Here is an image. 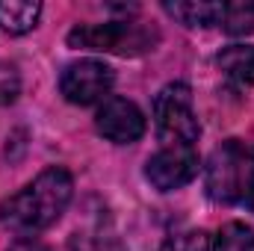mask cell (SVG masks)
Here are the masks:
<instances>
[{
    "label": "cell",
    "instance_id": "7c38bea8",
    "mask_svg": "<svg viewBox=\"0 0 254 251\" xmlns=\"http://www.w3.org/2000/svg\"><path fill=\"white\" fill-rule=\"evenodd\" d=\"M219 27L231 36L254 33V3H225V15Z\"/></svg>",
    "mask_w": 254,
    "mask_h": 251
},
{
    "label": "cell",
    "instance_id": "3957f363",
    "mask_svg": "<svg viewBox=\"0 0 254 251\" xmlns=\"http://www.w3.org/2000/svg\"><path fill=\"white\" fill-rule=\"evenodd\" d=\"M160 33L145 21H107V24H80L68 33V45L80 51L98 54H119V57H139L154 51Z\"/></svg>",
    "mask_w": 254,
    "mask_h": 251
},
{
    "label": "cell",
    "instance_id": "5bb4252c",
    "mask_svg": "<svg viewBox=\"0 0 254 251\" xmlns=\"http://www.w3.org/2000/svg\"><path fill=\"white\" fill-rule=\"evenodd\" d=\"M74 251H125V246L110 234H83L71 243Z\"/></svg>",
    "mask_w": 254,
    "mask_h": 251
},
{
    "label": "cell",
    "instance_id": "5b68a950",
    "mask_svg": "<svg viewBox=\"0 0 254 251\" xmlns=\"http://www.w3.org/2000/svg\"><path fill=\"white\" fill-rule=\"evenodd\" d=\"M113 83H116L113 68L98 60H80V63L65 65L63 77H60V89H63L65 101L77 104V107L107 101L113 92Z\"/></svg>",
    "mask_w": 254,
    "mask_h": 251
},
{
    "label": "cell",
    "instance_id": "6da1fadb",
    "mask_svg": "<svg viewBox=\"0 0 254 251\" xmlns=\"http://www.w3.org/2000/svg\"><path fill=\"white\" fill-rule=\"evenodd\" d=\"M74 195V181L65 169H45L36 181L0 201V225L18 237L39 234L51 228L65 213Z\"/></svg>",
    "mask_w": 254,
    "mask_h": 251
},
{
    "label": "cell",
    "instance_id": "277c9868",
    "mask_svg": "<svg viewBox=\"0 0 254 251\" xmlns=\"http://www.w3.org/2000/svg\"><path fill=\"white\" fill-rule=\"evenodd\" d=\"M154 125L163 145H195L201 136L192 110V89L187 83H169L154 98Z\"/></svg>",
    "mask_w": 254,
    "mask_h": 251
},
{
    "label": "cell",
    "instance_id": "2e32d148",
    "mask_svg": "<svg viewBox=\"0 0 254 251\" xmlns=\"http://www.w3.org/2000/svg\"><path fill=\"white\" fill-rule=\"evenodd\" d=\"M9 251H51L45 243H39V240H33V237H21V240H15Z\"/></svg>",
    "mask_w": 254,
    "mask_h": 251
},
{
    "label": "cell",
    "instance_id": "9c48e42d",
    "mask_svg": "<svg viewBox=\"0 0 254 251\" xmlns=\"http://www.w3.org/2000/svg\"><path fill=\"white\" fill-rule=\"evenodd\" d=\"M166 15L178 18L184 27H216L222 24L225 15V3H204V0H192V3H163Z\"/></svg>",
    "mask_w": 254,
    "mask_h": 251
},
{
    "label": "cell",
    "instance_id": "52a82bcc",
    "mask_svg": "<svg viewBox=\"0 0 254 251\" xmlns=\"http://www.w3.org/2000/svg\"><path fill=\"white\" fill-rule=\"evenodd\" d=\"M95 127H98V133L104 139H110L116 145H130V142L142 139V133H145V116L127 98H107L98 107Z\"/></svg>",
    "mask_w": 254,
    "mask_h": 251
},
{
    "label": "cell",
    "instance_id": "8992f818",
    "mask_svg": "<svg viewBox=\"0 0 254 251\" xmlns=\"http://www.w3.org/2000/svg\"><path fill=\"white\" fill-rule=\"evenodd\" d=\"M201 169L195 145H163L145 166L148 184L160 192H172L195 181Z\"/></svg>",
    "mask_w": 254,
    "mask_h": 251
},
{
    "label": "cell",
    "instance_id": "30bf717a",
    "mask_svg": "<svg viewBox=\"0 0 254 251\" xmlns=\"http://www.w3.org/2000/svg\"><path fill=\"white\" fill-rule=\"evenodd\" d=\"M216 63L228 77H234L246 86H254V45H231L219 54Z\"/></svg>",
    "mask_w": 254,
    "mask_h": 251
},
{
    "label": "cell",
    "instance_id": "9a60e30c",
    "mask_svg": "<svg viewBox=\"0 0 254 251\" xmlns=\"http://www.w3.org/2000/svg\"><path fill=\"white\" fill-rule=\"evenodd\" d=\"M18 95H21V77H18V68L9 65V63H0V107L12 104Z\"/></svg>",
    "mask_w": 254,
    "mask_h": 251
},
{
    "label": "cell",
    "instance_id": "8fae6325",
    "mask_svg": "<svg viewBox=\"0 0 254 251\" xmlns=\"http://www.w3.org/2000/svg\"><path fill=\"white\" fill-rule=\"evenodd\" d=\"M210 251H254V228L243 222H228L210 237Z\"/></svg>",
    "mask_w": 254,
    "mask_h": 251
},
{
    "label": "cell",
    "instance_id": "4fadbf2b",
    "mask_svg": "<svg viewBox=\"0 0 254 251\" xmlns=\"http://www.w3.org/2000/svg\"><path fill=\"white\" fill-rule=\"evenodd\" d=\"M160 251H210V237L204 231H184L169 237Z\"/></svg>",
    "mask_w": 254,
    "mask_h": 251
},
{
    "label": "cell",
    "instance_id": "ba28073f",
    "mask_svg": "<svg viewBox=\"0 0 254 251\" xmlns=\"http://www.w3.org/2000/svg\"><path fill=\"white\" fill-rule=\"evenodd\" d=\"M42 3L33 0H0V30L9 36H24L39 24Z\"/></svg>",
    "mask_w": 254,
    "mask_h": 251
},
{
    "label": "cell",
    "instance_id": "7a4b0ae2",
    "mask_svg": "<svg viewBox=\"0 0 254 251\" xmlns=\"http://www.w3.org/2000/svg\"><path fill=\"white\" fill-rule=\"evenodd\" d=\"M204 187L216 204L240 207L254 201V145L243 139L222 142L207 166H204Z\"/></svg>",
    "mask_w": 254,
    "mask_h": 251
}]
</instances>
